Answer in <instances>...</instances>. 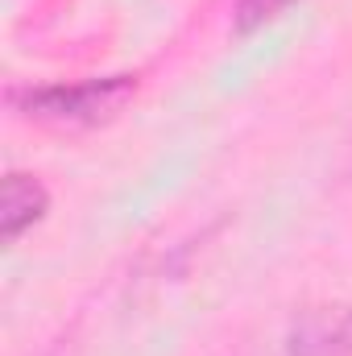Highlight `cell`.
Masks as SVG:
<instances>
[{"instance_id":"6da1fadb","label":"cell","mask_w":352,"mask_h":356,"mask_svg":"<svg viewBox=\"0 0 352 356\" xmlns=\"http://www.w3.org/2000/svg\"><path fill=\"white\" fill-rule=\"evenodd\" d=\"M129 79H91L79 88H42L25 95V108L50 120H99L104 112H112L125 95H129Z\"/></svg>"},{"instance_id":"7a4b0ae2","label":"cell","mask_w":352,"mask_h":356,"mask_svg":"<svg viewBox=\"0 0 352 356\" xmlns=\"http://www.w3.org/2000/svg\"><path fill=\"white\" fill-rule=\"evenodd\" d=\"M352 353V307L307 311L290 336V356H349Z\"/></svg>"},{"instance_id":"277c9868","label":"cell","mask_w":352,"mask_h":356,"mask_svg":"<svg viewBox=\"0 0 352 356\" xmlns=\"http://www.w3.org/2000/svg\"><path fill=\"white\" fill-rule=\"evenodd\" d=\"M286 4H290V0H237V29H241V33L257 29L269 17H278Z\"/></svg>"},{"instance_id":"3957f363","label":"cell","mask_w":352,"mask_h":356,"mask_svg":"<svg viewBox=\"0 0 352 356\" xmlns=\"http://www.w3.org/2000/svg\"><path fill=\"white\" fill-rule=\"evenodd\" d=\"M46 211V191L25 175H8L4 182V236L17 241L25 228H33Z\"/></svg>"}]
</instances>
